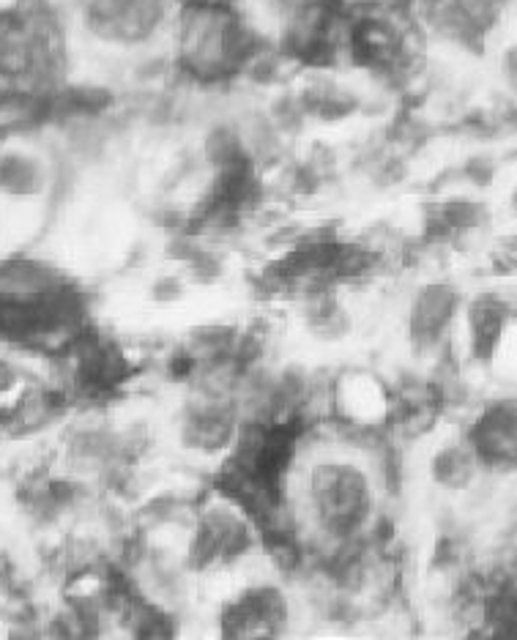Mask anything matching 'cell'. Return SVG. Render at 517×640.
I'll return each instance as SVG.
<instances>
[{"instance_id": "6da1fadb", "label": "cell", "mask_w": 517, "mask_h": 640, "mask_svg": "<svg viewBox=\"0 0 517 640\" xmlns=\"http://www.w3.org/2000/svg\"><path fill=\"white\" fill-rule=\"evenodd\" d=\"M252 50L247 20L225 0H195L178 22V52L197 77H222L238 69Z\"/></svg>"}, {"instance_id": "8992f818", "label": "cell", "mask_w": 517, "mask_h": 640, "mask_svg": "<svg viewBox=\"0 0 517 640\" xmlns=\"http://www.w3.org/2000/svg\"><path fill=\"white\" fill-rule=\"evenodd\" d=\"M457 310H460V299H457L455 288L438 285V282L427 285L411 301V320H408L411 323V337L419 345H433L449 329Z\"/></svg>"}, {"instance_id": "ba28073f", "label": "cell", "mask_w": 517, "mask_h": 640, "mask_svg": "<svg viewBox=\"0 0 517 640\" xmlns=\"http://www.w3.org/2000/svg\"><path fill=\"white\" fill-rule=\"evenodd\" d=\"M479 457L471 449V444H455L446 446L444 452L433 457V476L438 485L452 487V490H463L468 482H474L476 468H479Z\"/></svg>"}, {"instance_id": "7a4b0ae2", "label": "cell", "mask_w": 517, "mask_h": 640, "mask_svg": "<svg viewBox=\"0 0 517 640\" xmlns=\"http://www.w3.org/2000/svg\"><path fill=\"white\" fill-rule=\"evenodd\" d=\"M373 501V482L359 463L323 457L304 474L301 504L312 523L329 537L356 534L373 512Z\"/></svg>"}, {"instance_id": "5b68a950", "label": "cell", "mask_w": 517, "mask_h": 640, "mask_svg": "<svg viewBox=\"0 0 517 640\" xmlns=\"http://www.w3.org/2000/svg\"><path fill=\"white\" fill-rule=\"evenodd\" d=\"M517 416L515 405L504 400L487 408L479 419H476L474 430L468 444L479 457V463L490 465H509L515 457V441H517Z\"/></svg>"}, {"instance_id": "52a82bcc", "label": "cell", "mask_w": 517, "mask_h": 640, "mask_svg": "<svg viewBox=\"0 0 517 640\" xmlns=\"http://www.w3.org/2000/svg\"><path fill=\"white\" fill-rule=\"evenodd\" d=\"M47 186V170L28 151H3L0 154V195L36 197Z\"/></svg>"}, {"instance_id": "3957f363", "label": "cell", "mask_w": 517, "mask_h": 640, "mask_svg": "<svg viewBox=\"0 0 517 640\" xmlns=\"http://www.w3.org/2000/svg\"><path fill=\"white\" fill-rule=\"evenodd\" d=\"M252 545V534L244 517L230 506H214L200 517L192 537V564L197 569L228 567L241 558Z\"/></svg>"}, {"instance_id": "277c9868", "label": "cell", "mask_w": 517, "mask_h": 640, "mask_svg": "<svg viewBox=\"0 0 517 640\" xmlns=\"http://www.w3.org/2000/svg\"><path fill=\"white\" fill-rule=\"evenodd\" d=\"M285 624H288V599L274 586H252L241 591L222 616L225 635L233 638L280 635Z\"/></svg>"}]
</instances>
